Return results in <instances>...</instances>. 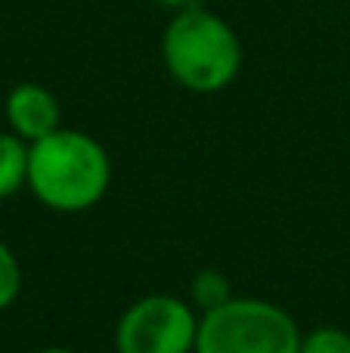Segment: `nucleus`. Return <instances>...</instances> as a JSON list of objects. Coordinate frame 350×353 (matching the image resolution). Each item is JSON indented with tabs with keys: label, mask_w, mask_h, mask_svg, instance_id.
<instances>
[{
	"label": "nucleus",
	"mask_w": 350,
	"mask_h": 353,
	"mask_svg": "<svg viewBox=\"0 0 350 353\" xmlns=\"http://www.w3.org/2000/svg\"><path fill=\"white\" fill-rule=\"evenodd\" d=\"M112 183L109 152L84 130H53L28 143V189L59 214L93 208Z\"/></svg>",
	"instance_id": "nucleus-1"
},
{
	"label": "nucleus",
	"mask_w": 350,
	"mask_h": 353,
	"mask_svg": "<svg viewBox=\"0 0 350 353\" xmlns=\"http://www.w3.org/2000/svg\"><path fill=\"white\" fill-rule=\"evenodd\" d=\"M161 59L180 87L220 93L239 78L242 43L227 19L192 3L171 16L161 34Z\"/></svg>",
	"instance_id": "nucleus-2"
},
{
	"label": "nucleus",
	"mask_w": 350,
	"mask_h": 353,
	"mask_svg": "<svg viewBox=\"0 0 350 353\" xmlns=\"http://www.w3.org/2000/svg\"><path fill=\"white\" fill-rule=\"evenodd\" d=\"M301 338L282 307L258 298H229L202 313L196 353H301Z\"/></svg>",
	"instance_id": "nucleus-3"
},
{
	"label": "nucleus",
	"mask_w": 350,
	"mask_h": 353,
	"mask_svg": "<svg viewBox=\"0 0 350 353\" xmlns=\"http://www.w3.org/2000/svg\"><path fill=\"white\" fill-rule=\"evenodd\" d=\"M198 316L186 301L149 294L121 313L115 329L118 353H196Z\"/></svg>",
	"instance_id": "nucleus-4"
},
{
	"label": "nucleus",
	"mask_w": 350,
	"mask_h": 353,
	"mask_svg": "<svg viewBox=\"0 0 350 353\" xmlns=\"http://www.w3.org/2000/svg\"><path fill=\"white\" fill-rule=\"evenodd\" d=\"M6 121L25 143L59 130V103L41 84H19L6 97Z\"/></svg>",
	"instance_id": "nucleus-5"
},
{
	"label": "nucleus",
	"mask_w": 350,
	"mask_h": 353,
	"mask_svg": "<svg viewBox=\"0 0 350 353\" xmlns=\"http://www.w3.org/2000/svg\"><path fill=\"white\" fill-rule=\"evenodd\" d=\"M28 186V143L19 134H0V199Z\"/></svg>",
	"instance_id": "nucleus-6"
},
{
	"label": "nucleus",
	"mask_w": 350,
	"mask_h": 353,
	"mask_svg": "<svg viewBox=\"0 0 350 353\" xmlns=\"http://www.w3.org/2000/svg\"><path fill=\"white\" fill-rule=\"evenodd\" d=\"M189 292H192V304L202 313H208L229 301V282H227V276L217 273V270H198Z\"/></svg>",
	"instance_id": "nucleus-7"
},
{
	"label": "nucleus",
	"mask_w": 350,
	"mask_h": 353,
	"mask_svg": "<svg viewBox=\"0 0 350 353\" xmlns=\"http://www.w3.org/2000/svg\"><path fill=\"white\" fill-rule=\"evenodd\" d=\"M301 353H350V335L335 325H322L301 338Z\"/></svg>",
	"instance_id": "nucleus-8"
},
{
	"label": "nucleus",
	"mask_w": 350,
	"mask_h": 353,
	"mask_svg": "<svg viewBox=\"0 0 350 353\" xmlns=\"http://www.w3.org/2000/svg\"><path fill=\"white\" fill-rule=\"evenodd\" d=\"M19 292H22V270L10 245L0 242V310H6L19 298Z\"/></svg>",
	"instance_id": "nucleus-9"
},
{
	"label": "nucleus",
	"mask_w": 350,
	"mask_h": 353,
	"mask_svg": "<svg viewBox=\"0 0 350 353\" xmlns=\"http://www.w3.org/2000/svg\"><path fill=\"white\" fill-rule=\"evenodd\" d=\"M158 6H165V10H171V12H180V10H186V6H192L196 0H155Z\"/></svg>",
	"instance_id": "nucleus-10"
},
{
	"label": "nucleus",
	"mask_w": 350,
	"mask_h": 353,
	"mask_svg": "<svg viewBox=\"0 0 350 353\" xmlns=\"http://www.w3.org/2000/svg\"><path fill=\"white\" fill-rule=\"evenodd\" d=\"M37 353H74V350H65V347H43V350H37Z\"/></svg>",
	"instance_id": "nucleus-11"
}]
</instances>
